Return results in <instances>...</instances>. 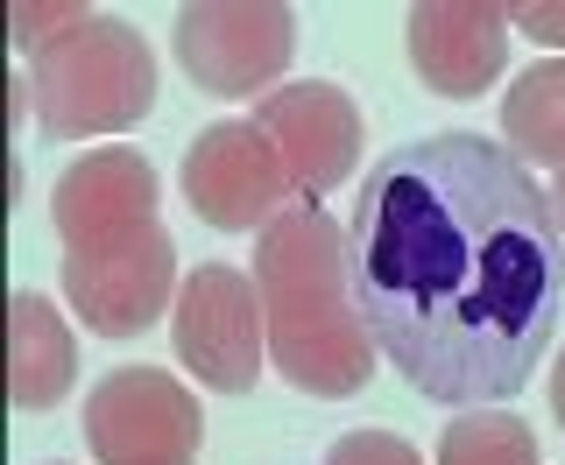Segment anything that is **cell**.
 Instances as JSON below:
<instances>
[{
    "mask_svg": "<svg viewBox=\"0 0 565 465\" xmlns=\"http://www.w3.org/2000/svg\"><path fill=\"white\" fill-rule=\"evenodd\" d=\"M347 275L382 360L446 409H502L558 338L565 233L502 141L424 134L367 170Z\"/></svg>",
    "mask_w": 565,
    "mask_h": 465,
    "instance_id": "obj_1",
    "label": "cell"
},
{
    "mask_svg": "<svg viewBox=\"0 0 565 465\" xmlns=\"http://www.w3.org/2000/svg\"><path fill=\"white\" fill-rule=\"evenodd\" d=\"M78 381V346L71 325L57 317V303L14 290L8 303V402L14 409H57Z\"/></svg>",
    "mask_w": 565,
    "mask_h": 465,
    "instance_id": "obj_12",
    "label": "cell"
},
{
    "mask_svg": "<svg viewBox=\"0 0 565 465\" xmlns=\"http://www.w3.org/2000/svg\"><path fill=\"white\" fill-rule=\"evenodd\" d=\"M297 57V8L282 0H191L177 8V64L212 99H269Z\"/></svg>",
    "mask_w": 565,
    "mask_h": 465,
    "instance_id": "obj_5",
    "label": "cell"
},
{
    "mask_svg": "<svg viewBox=\"0 0 565 465\" xmlns=\"http://www.w3.org/2000/svg\"><path fill=\"white\" fill-rule=\"evenodd\" d=\"M411 64H417L424 93L481 99L509 64V8L502 0H417Z\"/></svg>",
    "mask_w": 565,
    "mask_h": 465,
    "instance_id": "obj_10",
    "label": "cell"
},
{
    "mask_svg": "<svg viewBox=\"0 0 565 465\" xmlns=\"http://www.w3.org/2000/svg\"><path fill=\"white\" fill-rule=\"evenodd\" d=\"M502 149L523 170H565V57H544L502 93Z\"/></svg>",
    "mask_w": 565,
    "mask_h": 465,
    "instance_id": "obj_13",
    "label": "cell"
},
{
    "mask_svg": "<svg viewBox=\"0 0 565 465\" xmlns=\"http://www.w3.org/2000/svg\"><path fill=\"white\" fill-rule=\"evenodd\" d=\"M64 296L78 325L99 338L149 332L163 311H177V240L163 233V219H149L64 247Z\"/></svg>",
    "mask_w": 565,
    "mask_h": 465,
    "instance_id": "obj_4",
    "label": "cell"
},
{
    "mask_svg": "<svg viewBox=\"0 0 565 465\" xmlns=\"http://www.w3.org/2000/svg\"><path fill=\"white\" fill-rule=\"evenodd\" d=\"M85 22H93V8H85V0H14V8H8V35H14V50H22V57L50 50L57 35L85 29Z\"/></svg>",
    "mask_w": 565,
    "mask_h": 465,
    "instance_id": "obj_15",
    "label": "cell"
},
{
    "mask_svg": "<svg viewBox=\"0 0 565 465\" xmlns=\"http://www.w3.org/2000/svg\"><path fill=\"white\" fill-rule=\"evenodd\" d=\"M509 29L544 50H565V0H509Z\"/></svg>",
    "mask_w": 565,
    "mask_h": 465,
    "instance_id": "obj_17",
    "label": "cell"
},
{
    "mask_svg": "<svg viewBox=\"0 0 565 465\" xmlns=\"http://www.w3.org/2000/svg\"><path fill=\"white\" fill-rule=\"evenodd\" d=\"M255 128L276 141V155L290 163L305 198L347 184L353 163H361V106H353L340 85H326V78L276 85V93L255 106Z\"/></svg>",
    "mask_w": 565,
    "mask_h": 465,
    "instance_id": "obj_9",
    "label": "cell"
},
{
    "mask_svg": "<svg viewBox=\"0 0 565 465\" xmlns=\"http://www.w3.org/2000/svg\"><path fill=\"white\" fill-rule=\"evenodd\" d=\"M22 78H29L43 134L50 141H85V134L135 128L156 106V50L141 43L135 22L93 14L85 29H71L50 50H35Z\"/></svg>",
    "mask_w": 565,
    "mask_h": 465,
    "instance_id": "obj_3",
    "label": "cell"
},
{
    "mask_svg": "<svg viewBox=\"0 0 565 465\" xmlns=\"http://www.w3.org/2000/svg\"><path fill=\"white\" fill-rule=\"evenodd\" d=\"M544 198H552V219H558V233H565V170L552 176V191H544Z\"/></svg>",
    "mask_w": 565,
    "mask_h": 465,
    "instance_id": "obj_19",
    "label": "cell"
},
{
    "mask_svg": "<svg viewBox=\"0 0 565 465\" xmlns=\"http://www.w3.org/2000/svg\"><path fill=\"white\" fill-rule=\"evenodd\" d=\"M177 332V360H184L191 381L220 388V396H247L262 381V360H269V317H262V290L255 275L226 261H205L184 275L170 311Z\"/></svg>",
    "mask_w": 565,
    "mask_h": 465,
    "instance_id": "obj_6",
    "label": "cell"
},
{
    "mask_svg": "<svg viewBox=\"0 0 565 465\" xmlns=\"http://www.w3.org/2000/svg\"><path fill=\"white\" fill-rule=\"evenodd\" d=\"M438 465H537V431L516 409H467L438 437Z\"/></svg>",
    "mask_w": 565,
    "mask_h": 465,
    "instance_id": "obj_14",
    "label": "cell"
},
{
    "mask_svg": "<svg viewBox=\"0 0 565 465\" xmlns=\"http://www.w3.org/2000/svg\"><path fill=\"white\" fill-rule=\"evenodd\" d=\"M326 465H424L403 437H388V431H353V437H340L326 452Z\"/></svg>",
    "mask_w": 565,
    "mask_h": 465,
    "instance_id": "obj_16",
    "label": "cell"
},
{
    "mask_svg": "<svg viewBox=\"0 0 565 465\" xmlns=\"http://www.w3.org/2000/svg\"><path fill=\"white\" fill-rule=\"evenodd\" d=\"M552 417H558V431H565V353H558V367H552Z\"/></svg>",
    "mask_w": 565,
    "mask_h": 465,
    "instance_id": "obj_18",
    "label": "cell"
},
{
    "mask_svg": "<svg viewBox=\"0 0 565 465\" xmlns=\"http://www.w3.org/2000/svg\"><path fill=\"white\" fill-rule=\"evenodd\" d=\"M156 163L141 149H93L78 155L64 176H57V198H50V219H57V240L78 247V240H99V233H120V226H149L156 219Z\"/></svg>",
    "mask_w": 565,
    "mask_h": 465,
    "instance_id": "obj_11",
    "label": "cell"
},
{
    "mask_svg": "<svg viewBox=\"0 0 565 465\" xmlns=\"http://www.w3.org/2000/svg\"><path fill=\"white\" fill-rule=\"evenodd\" d=\"M255 290H262V317H269V360L282 367V381L318 402L361 396L382 353L367 338L361 303H353L347 233L318 212V198H297L290 212H276L262 226Z\"/></svg>",
    "mask_w": 565,
    "mask_h": 465,
    "instance_id": "obj_2",
    "label": "cell"
},
{
    "mask_svg": "<svg viewBox=\"0 0 565 465\" xmlns=\"http://www.w3.org/2000/svg\"><path fill=\"white\" fill-rule=\"evenodd\" d=\"M205 409L163 367H120L85 402V452L99 465H191Z\"/></svg>",
    "mask_w": 565,
    "mask_h": 465,
    "instance_id": "obj_7",
    "label": "cell"
},
{
    "mask_svg": "<svg viewBox=\"0 0 565 465\" xmlns=\"http://www.w3.org/2000/svg\"><path fill=\"white\" fill-rule=\"evenodd\" d=\"M290 191L297 176L255 120H220L184 149V205L220 233H262L276 212L297 205Z\"/></svg>",
    "mask_w": 565,
    "mask_h": 465,
    "instance_id": "obj_8",
    "label": "cell"
}]
</instances>
